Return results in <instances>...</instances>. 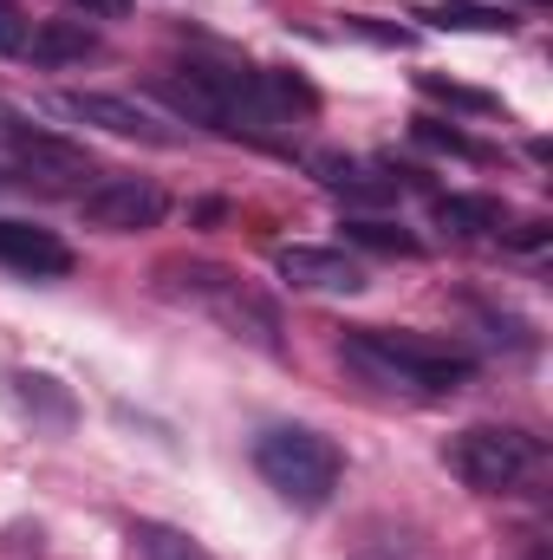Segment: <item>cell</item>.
Segmentation results:
<instances>
[{"label":"cell","instance_id":"obj_10","mask_svg":"<svg viewBox=\"0 0 553 560\" xmlns=\"http://www.w3.org/2000/svg\"><path fill=\"white\" fill-rule=\"evenodd\" d=\"M0 268L20 280H59V275H72V248L52 229H39V222L0 215Z\"/></svg>","mask_w":553,"mask_h":560},{"label":"cell","instance_id":"obj_17","mask_svg":"<svg viewBox=\"0 0 553 560\" xmlns=\"http://www.w3.org/2000/svg\"><path fill=\"white\" fill-rule=\"evenodd\" d=\"M416 85H423V98H436V105H449V112H469V118H495V112H502V98H495V92L456 85V79H443V72H423Z\"/></svg>","mask_w":553,"mask_h":560},{"label":"cell","instance_id":"obj_14","mask_svg":"<svg viewBox=\"0 0 553 560\" xmlns=\"http://www.w3.org/2000/svg\"><path fill=\"white\" fill-rule=\"evenodd\" d=\"M7 398H13V405H20L33 423H52V430H66V423H72V398L59 392V378L13 372V378H7Z\"/></svg>","mask_w":553,"mask_h":560},{"label":"cell","instance_id":"obj_15","mask_svg":"<svg viewBox=\"0 0 553 560\" xmlns=\"http://www.w3.org/2000/svg\"><path fill=\"white\" fill-rule=\"evenodd\" d=\"M416 20L443 26V33H515V13L508 7H482V0H443V7H423Z\"/></svg>","mask_w":553,"mask_h":560},{"label":"cell","instance_id":"obj_19","mask_svg":"<svg viewBox=\"0 0 553 560\" xmlns=\"http://www.w3.org/2000/svg\"><path fill=\"white\" fill-rule=\"evenodd\" d=\"M411 138L430 143V150H449V156H462V163H489V150L475 138H462L456 125H436V118H411Z\"/></svg>","mask_w":553,"mask_h":560},{"label":"cell","instance_id":"obj_23","mask_svg":"<svg viewBox=\"0 0 553 560\" xmlns=\"http://www.w3.org/2000/svg\"><path fill=\"white\" fill-rule=\"evenodd\" d=\"M528 560H548V548H534V555H528Z\"/></svg>","mask_w":553,"mask_h":560},{"label":"cell","instance_id":"obj_22","mask_svg":"<svg viewBox=\"0 0 553 560\" xmlns=\"http://www.w3.org/2000/svg\"><path fill=\"white\" fill-rule=\"evenodd\" d=\"M352 560H404L398 548H365V555H352Z\"/></svg>","mask_w":553,"mask_h":560},{"label":"cell","instance_id":"obj_8","mask_svg":"<svg viewBox=\"0 0 553 560\" xmlns=\"http://www.w3.org/2000/svg\"><path fill=\"white\" fill-rule=\"evenodd\" d=\"M52 112L79 118V125H98V131H111V138H138V143H183V131H176L169 118H156L150 105L125 98V92H59V98H52Z\"/></svg>","mask_w":553,"mask_h":560},{"label":"cell","instance_id":"obj_21","mask_svg":"<svg viewBox=\"0 0 553 560\" xmlns=\"http://www.w3.org/2000/svg\"><path fill=\"white\" fill-rule=\"evenodd\" d=\"M72 7H85V13H105V20H118L131 0H72Z\"/></svg>","mask_w":553,"mask_h":560},{"label":"cell","instance_id":"obj_1","mask_svg":"<svg viewBox=\"0 0 553 560\" xmlns=\"http://www.w3.org/2000/svg\"><path fill=\"white\" fill-rule=\"evenodd\" d=\"M156 92L196 118V125H215V131H248V138H268L280 131L293 112H313V85L293 79V72H228V66H183L169 79H156Z\"/></svg>","mask_w":553,"mask_h":560},{"label":"cell","instance_id":"obj_9","mask_svg":"<svg viewBox=\"0 0 553 560\" xmlns=\"http://www.w3.org/2000/svg\"><path fill=\"white\" fill-rule=\"evenodd\" d=\"M274 275L299 293H358L365 287V268L345 248H313V242L274 248Z\"/></svg>","mask_w":553,"mask_h":560},{"label":"cell","instance_id":"obj_4","mask_svg":"<svg viewBox=\"0 0 553 560\" xmlns=\"http://www.w3.org/2000/svg\"><path fill=\"white\" fill-rule=\"evenodd\" d=\"M443 463L475 495H515V489H528L541 476L548 450H541V436H528L515 423H469V430H456L443 443Z\"/></svg>","mask_w":553,"mask_h":560},{"label":"cell","instance_id":"obj_5","mask_svg":"<svg viewBox=\"0 0 553 560\" xmlns=\"http://www.w3.org/2000/svg\"><path fill=\"white\" fill-rule=\"evenodd\" d=\"M163 280V293H176V300H196L202 313H215L235 339H248V346H261V352H280V313L268 293H255V287H242V275H228V268H209V261H163L156 268Z\"/></svg>","mask_w":553,"mask_h":560},{"label":"cell","instance_id":"obj_18","mask_svg":"<svg viewBox=\"0 0 553 560\" xmlns=\"http://www.w3.org/2000/svg\"><path fill=\"white\" fill-rule=\"evenodd\" d=\"M131 541H138V555L143 560H209L183 528H169V522H138L131 528Z\"/></svg>","mask_w":553,"mask_h":560},{"label":"cell","instance_id":"obj_20","mask_svg":"<svg viewBox=\"0 0 553 560\" xmlns=\"http://www.w3.org/2000/svg\"><path fill=\"white\" fill-rule=\"evenodd\" d=\"M26 26H33V20H26L13 0H0V52H7V59H20V46H26Z\"/></svg>","mask_w":553,"mask_h":560},{"label":"cell","instance_id":"obj_13","mask_svg":"<svg viewBox=\"0 0 553 560\" xmlns=\"http://www.w3.org/2000/svg\"><path fill=\"white\" fill-rule=\"evenodd\" d=\"M20 59H33V66H46V72H52V66H85V59H98V33L79 26V20H33Z\"/></svg>","mask_w":553,"mask_h":560},{"label":"cell","instance_id":"obj_3","mask_svg":"<svg viewBox=\"0 0 553 560\" xmlns=\"http://www.w3.org/2000/svg\"><path fill=\"white\" fill-rule=\"evenodd\" d=\"M255 469H261V482L274 489L286 509L313 515V509L332 502L345 463H339V450H332L319 430H306V423H274V430L255 436Z\"/></svg>","mask_w":553,"mask_h":560},{"label":"cell","instance_id":"obj_7","mask_svg":"<svg viewBox=\"0 0 553 560\" xmlns=\"http://www.w3.org/2000/svg\"><path fill=\"white\" fill-rule=\"evenodd\" d=\"M0 170L7 176H26V183H72V176H92V156L79 143L52 138V131H33L20 118H0Z\"/></svg>","mask_w":553,"mask_h":560},{"label":"cell","instance_id":"obj_12","mask_svg":"<svg viewBox=\"0 0 553 560\" xmlns=\"http://www.w3.org/2000/svg\"><path fill=\"white\" fill-rule=\"evenodd\" d=\"M430 222H436L443 235H456V242H489V235L502 242V235H508V202L449 189V196H430Z\"/></svg>","mask_w":553,"mask_h":560},{"label":"cell","instance_id":"obj_24","mask_svg":"<svg viewBox=\"0 0 553 560\" xmlns=\"http://www.w3.org/2000/svg\"><path fill=\"white\" fill-rule=\"evenodd\" d=\"M534 7H541V0H534Z\"/></svg>","mask_w":553,"mask_h":560},{"label":"cell","instance_id":"obj_6","mask_svg":"<svg viewBox=\"0 0 553 560\" xmlns=\"http://www.w3.org/2000/svg\"><path fill=\"white\" fill-rule=\"evenodd\" d=\"M79 215L92 229H105V235H138V229H156L169 215V196L150 176H98L79 196Z\"/></svg>","mask_w":553,"mask_h":560},{"label":"cell","instance_id":"obj_2","mask_svg":"<svg viewBox=\"0 0 553 560\" xmlns=\"http://www.w3.org/2000/svg\"><path fill=\"white\" fill-rule=\"evenodd\" d=\"M339 359L378 385V392H398V398H449L475 378V359L443 346V339H423V332H391V326H352L339 339Z\"/></svg>","mask_w":553,"mask_h":560},{"label":"cell","instance_id":"obj_16","mask_svg":"<svg viewBox=\"0 0 553 560\" xmlns=\"http://www.w3.org/2000/svg\"><path fill=\"white\" fill-rule=\"evenodd\" d=\"M339 229H345L352 248H372V255H404V261L423 255V242H416L411 229H398V222H385V215H345Z\"/></svg>","mask_w":553,"mask_h":560},{"label":"cell","instance_id":"obj_11","mask_svg":"<svg viewBox=\"0 0 553 560\" xmlns=\"http://www.w3.org/2000/svg\"><path fill=\"white\" fill-rule=\"evenodd\" d=\"M313 170L345 202H391L404 183H416V170H385V163H358V156H313Z\"/></svg>","mask_w":553,"mask_h":560}]
</instances>
